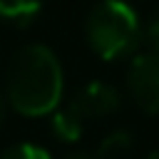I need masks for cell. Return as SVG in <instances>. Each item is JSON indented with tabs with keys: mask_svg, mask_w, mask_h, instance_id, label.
Masks as SVG:
<instances>
[{
	"mask_svg": "<svg viewBox=\"0 0 159 159\" xmlns=\"http://www.w3.org/2000/svg\"><path fill=\"white\" fill-rule=\"evenodd\" d=\"M65 72L57 55L40 42L20 47L7 65L5 102L25 117H47L60 107Z\"/></svg>",
	"mask_w": 159,
	"mask_h": 159,
	"instance_id": "obj_1",
	"label": "cell"
},
{
	"mask_svg": "<svg viewBox=\"0 0 159 159\" xmlns=\"http://www.w3.org/2000/svg\"><path fill=\"white\" fill-rule=\"evenodd\" d=\"M42 12V0H0V20L15 27L32 25Z\"/></svg>",
	"mask_w": 159,
	"mask_h": 159,
	"instance_id": "obj_6",
	"label": "cell"
},
{
	"mask_svg": "<svg viewBox=\"0 0 159 159\" xmlns=\"http://www.w3.org/2000/svg\"><path fill=\"white\" fill-rule=\"evenodd\" d=\"M132 144H134L132 132H127V129H114V132H109V134L99 142L94 159H124V157L132 152Z\"/></svg>",
	"mask_w": 159,
	"mask_h": 159,
	"instance_id": "obj_7",
	"label": "cell"
},
{
	"mask_svg": "<svg viewBox=\"0 0 159 159\" xmlns=\"http://www.w3.org/2000/svg\"><path fill=\"white\" fill-rule=\"evenodd\" d=\"M84 40L104 62L127 60L142 45V17L127 0H99L87 12Z\"/></svg>",
	"mask_w": 159,
	"mask_h": 159,
	"instance_id": "obj_2",
	"label": "cell"
},
{
	"mask_svg": "<svg viewBox=\"0 0 159 159\" xmlns=\"http://www.w3.org/2000/svg\"><path fill=\"white\" fill-rule=\"evenodd\" d=\"M5 97H2V92H0V127H2V119H5Z\"/></svg>",
	"mask_w": 159,
	"mask_h": 159,
	"instance_id": "obj_11",
	"label": "cell"
},
{
	"mask_svg": "<svg viewBox=\"0 0 159 159\" xmlns=\"http://www.w3.org/2000/svg\"><path fill=\"white\" fill-rule=\"evenodd\" d=\"M0 159H52V154L32 142H17L0 152Z\"/></svg>",
	"mask_w": 159,
	"mask_h": 159,
	"instance_id": "obj_8",
	"label": "cell"
},
{
	"mask_svg": "<svg viewBox=\"0 0 159 159\" xmlns=\"http://www.w3.org/2000/svg\"><path fill=\"white\" fill-rule=\"evenodd\" d=\"M47 117H50V132H52V137H55L57 142L72 144V142H77V139L84 134V124H87V122H84L70 104L52 109Z\"/></svg>",
	"mask_w": 159,
	"mask_h": 159,
	"instance_id": "obj_5",
	"label": "cell"
},
{
	"mask_svg": "<svg viewBox=\"0 0 159 159\" xmlns=\"http://www.w3.org/2000/svg\"><path fill=\"white\" fill-rule=\"evenodd\" d=\"M127 92L147 114H159V55L137 52L127 67Z\"/></svg>",
	"mask_w": 159,
	"mask_h": 159,
	"instance_id": "obj_3",
	"label": "cell"
},
{
	"mask_svg": "<svg viewBox=\"0 0 159 159\" xmlns=\"http://www.w3.org/2000/svg\"><path fill=\"white\" fill-rule=\"evenodd\" d=\"M65 159H94V154H87V152H72V154H67Z\"/></svg>",
	"mask_w": 159,
	"mask_h": 159,
	"instance_id": "obj_10",
	"label": "cell"
},
{
	"mask_svg": "<svg viewBox=\"0 0 159 159\" xmlns=\"http://www.w3.org/2000/svg\"><path fill=\"white\" fill-rule=\"evenodd\" d=\"M142 42H147L149 50L159 55V7L149 15L147 22H142Z\"/></svg>",
	"mask_w": 159,
	"mask_h": 159,
	"instance_id": "obj_9",
	"label": "cell"
},
{
	"mask_svg": "<svg viewBox=\"0 0 159 159\" xmlns=\"http://www.w3.org/2000/svg\"><path fill=\"white\" fill-rule=\"evenodd\" d=\"M84 122L89 119H104V117H112L119 107H122V94L114 84L109 82H102V80H92L87 84H82L72 99L67 102Z\"/></svg>",
	"mask_w": 159,
	"mask_h": 159,
	"instance_id": "obj_4",
	"label": "cell"
},
{
	"mask_svg": "<svg viewBox=\"0 0 159 159\" xmlns=\"http://www.w3.org/2000/svg\"><path fill=\"white\" fill-rule=\"evenodd\" d=\"M147 159H159V149H157V152H152V154H149Z\"/></svg>",
	"mask_w": 159,
	"mask_h": 159,
	"instance_id": "obj_12",
	"label": "cell"
}]
</instances>
